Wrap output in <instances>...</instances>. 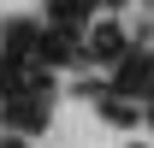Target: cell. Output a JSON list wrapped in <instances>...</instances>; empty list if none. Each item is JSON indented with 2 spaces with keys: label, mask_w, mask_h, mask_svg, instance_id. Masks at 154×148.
Masks as SVG:
<instances>
[{
  "label": "cell",
  "mask_w": 154,
  "mask_h": 148,
  "mask_svg": "<svg viewBox=\"0 0 154 148\" xmlns=\"http://www.w3.org/2000/svg\"><path fill=\"white\" fill-rule=\"evenodd\" d=\"M6 125L24 130V136H36V130L48 125V95H30V89L6 95Z\"/></svg>",
  "instance_id": "1"
},
{
  "label": "cell",
  "mask_w": 154,
  "mask_h": 148,
  "mask_svg": "<svg viewBox=\"0 0 154 148\" xmlns=\"http://www.w3.org/2000/svg\"><path fill=\"white\" fill-rule=\"evenodd\" d=\"M113 95H125V101H136V95H148L154 89V59L148 54H136V59H119V77L107 83Z\"/></svg>",
  "instance_id": "2"
},
{
  "label": "cell",
  "mask_w": 154,
  "mask_h": 148,
  "mask_svg": "<svg viewBox=\"0 0 154 148\" xmlns=\"http://www.w3.org/2000/svg\"><path fill=\"white\" fill-rule=\"evenodd\" d=\"M71 54H77V30H65V24L36 36V65H65Z\"/></svg>",
  "instance_id": "3"
},
{
  "label": "cell",
  "mask_w": 154,
  "mask_h": 148,
  "mask_svg": "<svg viewBox=\"0 0 154 148\" xmlns=\"http://www.w3.org/2000/svg\"><path fill=\"white\" fill-rule=\"evenodd\" d=\"M89 59H107V65L125 59V30H119V24H95V30H89Z\"/></svg>",
  "instance_id": "4"
},
{
  "label": "cell",
  "mask_w": 154,
  "mask_h": 148,
  "mask_svg": "<svg viewBox=\"0 0 154 148\" xmlns=\"http://www.w3.org/2000/svg\"><path fill=\"white\" fill-rule=\"evenodd\" d=\"M36 36H42V24H30V18L6 24V59H36Z\"/></svg>",
  "instance_id": "5"
},
{
  "label": "cell",
  "mask_w": 154,
  "mask_h": 148,
  "mask_svg": "<svg viewBox=\"0 0 154 148\" xmlns=\"http://www.w3.org/2000/svg\"><path fill=\"white\" fill-rule=\"evenodd\" d=\"M89 12H95V0H48V18H54V24H65V30H77Z\"/></svg>",
  "instance_id": "6"
}]
</instances>
